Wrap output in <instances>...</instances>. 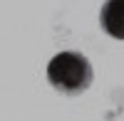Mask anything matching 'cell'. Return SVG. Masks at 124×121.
Returning a JSON list of instances; mask_svg holds the SVG:
<instances>
[{"label": "cell", "instance_id": "cell-1", "mask_svg": "<svg viewBox=\"0 0 124 121\" xmlns=\"http://www.w3.org/2000/svg\"><path fill=\"white\" fill-rule=\"evenodd\" d=\"M92 64L79 52H60L47 64V82L62 94H82L92 84Z\"/></svg>", "mask_w": 124, "mask_h": 121}, {"label": "cell", "instance_id": "cell-2", "mask_svg": "<svg viewBox=\"0 0 124 121\" xmlns=\"http://www.w3.org/2000/svg\"><path fill=\"white\" fill-rule=\"evenodd\" d=\"M99 25L109 37L124 40V0H107L102 5Z\"/></svg>", "mask_w": 124, "mask_h": 121}]
</instances>
